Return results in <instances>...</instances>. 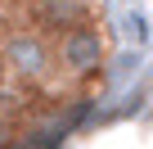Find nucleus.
Segmentation results:
<instances>
[{"label": "nucleus", "mask_w": 153, "mask_h": 149, "mask_svg": "<svg viewBox=\"0 0 153 149\" xmlns=\"http://www.w3.org/2000/svg\"><path fill=\"white\" fill-rule=\"evenodd\" d=\"M63 59H68V68H76V72H95V68L104 63V41H99V32H95V27H72V32L63 36Z\"/></svg>", "instance_id": "nucleus-1"}, {"label": "nucleus", "mask_w": 153, "mask_h": 149, "mask_svg": "<svg viewBox=\"0 0 153 149\" xmlns=\"http://www.w3.org/2000/svg\"><path fill=\"white\" fill-rule=\"evenodd\" d=\"M9 59H14V68L23 72V77H41L45 72V45L36 36H18L9 45Z\"/></svg>", "instance_id": "nucleus-2"}]
</instances>
